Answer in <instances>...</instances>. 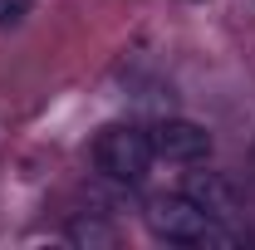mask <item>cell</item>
Returning a JSON list of instances; mask_svg holds the SVG:
<instances>
[{
	"mask_svg": "<svg viewBox=\"0 0 255 250\" xmlns=\"http://www.w3.org/2000/svg\"><path fill=\"white\" fill-rule=\"evenodd\" d=\"M142 221H147V231H152L157 241H167V246H191V250H206V246L226 250V246H236V231L226 226V216L196 206V201L182 196V191L152 196L147 211H142Z\"/></svg>",
	"mask_w": 255,
	"mask_h": 250,
	"instance_id": "obj_1",
	"label": "cell"
},
{
	"mask_svg": "<svg viewBox=\"0 0 255 250\" xmlns=\"http://www.w3.org/2000/svg\"><path fill=\"white\" fill-rule=\"evenodd\" d=\"M152 132H142V127L132 123H113L103 127L94 137V167L103 182H123V187H137L147 172H152Z\"/></svg>",
	"mask_w": 255,
	"mask_h": 250,
	"instance_id": "obj_2",
	"label": "cell"
},
{
	"mask_svg": "<svg viewBox=\"0 0 255 250\" xmlns=\"http://www.w3.org/2000/svg\"><path fill=\"white\" fill-rule=\"evenodd\" d=\"M152 152L172 167H196V162L211 157V132L191 118H162L152 127Z\"/></svg>",
	"mask_w": 255,
	"mask_h": 250,
	"instance_id": "obj_3",
	"label": "cell"
},
{
	"mask_svg": "<svg viewBox=\"0 0 255 250\" xmlns=\"http://www.w3.org/2000/svg\"><path fill=\"white\" fill-rule=\"evenodd\" d=\"M182 196H191L196 206H206V211H216V216H231V211H236V187H231L226 172H187Z\"/></svg>",
	"mask_w": 255,
	"mask_h": 250,
	"instance_id": "obj_4",
	"label": "cell"
},
{
	"mask_svg": "<svg viewBox=\"0 0 255 250\" xmlns=\"http://www.w3.org/2000/svg\"><path fill=\"white\" fill-rule=\"evenodd\" d=\"M64 241H74V246H98L108 250L113 241H118V231L103 221V211H79V216L64 226Z\"/></svg>",
	"mask_w": 255,
	"mask_h": 250,
	"instance_id": "obj_5",
	"label": "cell"
},
{
	"mask_svg": "<svg viewBox=\"0 0 255 250\" xmlns=\"http://www.w3.org/2000/svg\"><path fill=\"white\" fill-rule=\"evenodd\" d=\"M30 0H0V30H15V25H25L30 20Z\"/></svg>",
	"mask_w": 255,
	"mask_h": 250,
	"instance_id": "obj_6",
	"label": "cell"
}]
</instances>
